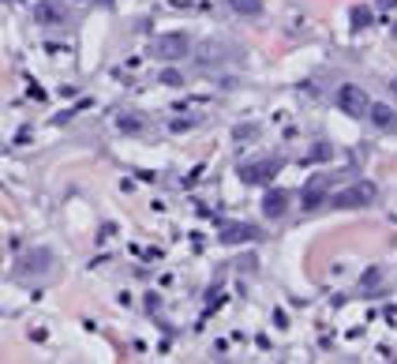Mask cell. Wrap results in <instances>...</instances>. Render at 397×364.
Listing matches in <instances>:
<instances>
[{
    "label": "cell",
    "mask_w": 397,
    "mask_h": 364,
    "mask_svg": "<svg viewBox=\"0 0 397 364\" xmlns=\"http://www.w3.org/2000/svg\"><path fill=\"white\" fill-rule=\"evenodd\" d=\"M46 263H49V252H46V248H38V252H30V256L19 259V274H30V271L41 274V271H46Z\"/></svg>",
    "instance_id": "obj_8"
},
{
    "label": "cell",
    "mask_w": 397,
    "mask_h": 364,
    "mask_svg": "<svg viewBox=\"0 0 397 364\" xmlns=\"http://www.w3.org/2000/svg\"><path fill=\"white\" fill-rule=\"evenodd\" d=\"M368 117H371V124H375V128H382V131H390V128L397 124V117H393V109H390V105H382V102H375V105H371V113H368Z\"/></svg>",
    "instance_id": "obj_9"
},
{
    "label": "cell",
    "mask_w": 397,
    "mask_h": 364,
    "mask_svg": "<svg viewBox=\"0 0 397 364\" xmlns=\"http://www.w3.org/2000/svg\"><path fill=\"white\" fill-rule=\"evenodd\" d=\"M334 102H337V109H341L345 117H356V120H363V117L371 113V105H375L371 98H368V91H363V86H356V83H345V86H341Z\"/></svg>",
    "instance_id": "obj_2"
},
{
    "label": "cell",
    "mask_w": 397,
    "mask_h": 364,
    "mask_svg": "<svg viewBox=\"0 0 397 364\" xmlns=\"http://www.w3.org/2000/svg\"><path fill=\"white\" fill-rule=\"evenodd\" d=\"M379 4H382V8H390V4H397V0H379Z\"/></svg>",
    "instance_id": "obj_15"
},
{
    "label": "cell",
    "mask_w": 397,
    "mask_h": 364,
    "mask_svg": "<svg viewBox=\"0 0 397 364\" xmlns=\"http://www.w3.org/2000/svg\"><path fill=\"white\" fill-rule=\"evenodd\" d=\"M187 49H191V41H187V34H158L150 41V53L161 60H184Z\"/></svg>",
    "instance_id": "obj_3"
},
{
    "label": "cell",
    "mask_w": 397,
    "mask_h": 364,
    "mask_svg": "<svg viewBox=\"0 0 397 364\" xmlns=\"http://www.w3.org/2000/svg\"><path fill=\"white\" fill-rule=\"evenodd\" d=\"M375 184L371 181H356V184H349V188H341L330 195V207H337V211H356V207H368L375 203Z\"/></svg>",
    "instance_id": "obj_1"
},
{
    "label": "cell",
    "mask_w": 397,
    "mask_h": 364,
    "mask_svg": "<svg viewBox=\"0 0 397 364\" xmlns=\"http://www.w3.org/2000/svg\"><path fill=\"white\" fill-rule=\"evenodd\" d=\"M281 169L278 158H267V162H251V165H240V181L244 184H262L267 176H274Z\"/></svg>",
    "instance_id": "obj_4"
},
{
    "label": "cell",
    "mask_w": 397,
    "mask_h": 364,
    "mask_svg": "<svg viewBox=\"0 0 397 364\" xmlns=\"http://www.w3.org/2000/svg\"><path fill=\"white\" fill-rule=\"evenodd\" d=\"M318 203H323V184H318V181H315V184H311V188H307V192H304V211H315V207H318Z\"/></svg>",
    "instance_id": "obj_11"
},
{
    "label": "cell",
    "mask_w": 397,
    "mask_h": 364,
    "mask_svg": "<svg viewBox=\"0 0 397 364\" xmlns=\"http://www.w3.org/2000/svg\"><path fill=\"white\" fill-rule=\"evenodd\" d=\"M120 128H124V131H139L142 124L135 120V113H131V117H120Z\"/></svg>",
    "instance_id": "obj_13"
},
{
    "label": "cell",
    "mask_w": 397,
    "mask_h": 364,
    "mask_svg": "<svg viewBox=\"0 0 397 364\" xmlns=\"http://www.w3.org/2000/svg\"><path fill=\"white\" fill-rule=\"evenodd\" d=\"M285 203H289V195H285V192H267V195H262V214H267V218H281Z\"/></svg>",
    "instance_id": "obj_7"
},
{
    "label": "cell",
    "mask_w": 397,
    "mask_h": 364,
    "mask_svg": "<svg viewBox=\"0 0 397 364\" xmlns=\"http://www.w3.org/2000/svg\"><path fill=\"white\" fill-rule=\"evenodd\" d=\"M34 19H41V23H64L68 12H64L57 0H41V4L34 8Z\"/></svg>",
    "instance_id": "obj_6"
},
{
    "label": "cell",
    "mask_w": 397,
    "mask_h": 364,
    "mask_svg": "<svg viewBox=\"0 0 397 364\" xmlns=\"http://www.w3.org/2000/svg\"><path fill=\"white\" fill-rule=\"evenodd\" d=\"M352 27H371V12H368V8H352Z\"/></svg>",
    "instance_id": "obj_12"
},
{
    "label": "cell",
    "mask_w": 397,
    "mask_h": 364,
    "mask_svg": "<svg viewBox=\"0 0 397 364\" xmlns=\"http://www.w3.org/2000/svg\"><path fill=\"white\" fill-rule=\"evenodd\" d=\"M229 8H233L236 15H248V19L262 15V0H229Z\"/></svg>",
    "instance_id": "obj_10"
},
{
    "label": "cell",
    "mask_w": 397,
    "mask_h": 364,
    "mask_svg": "<svg viewBox=\"0 0 397 364\" xmlns=\"http://www.w3.org/2000/svg\"><path fill=\"white\" fill-rule=\"evenodd\" d=\"M255 237H259L255 226H240V222H233V226L222 229V240H225V245H251Z\"/></svg>",
    "instance_id": "obj_5"
},
{
    "label": "cell",
    "mask_w": 397,
    "mask_h": 364,
    "mask_svg": "<svg viewBox=\"0 0 397 364\" xmlns=\"http://www.w3.org/2000/svg\"><path fill=\"white\" fill-rule=\"evenodd\" d=\"M161 83H165V86H180L184 79H180L176 72H161Z\"/></svg>",
    "instance_id": "obj_14"
}]
</instances>
